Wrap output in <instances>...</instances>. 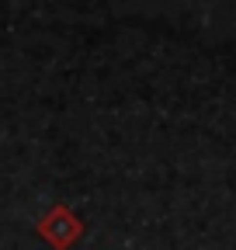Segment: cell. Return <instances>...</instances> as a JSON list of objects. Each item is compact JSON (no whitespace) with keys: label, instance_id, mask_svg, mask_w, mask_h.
I'll list each match as a JSON object with an SVG mask.
<instances>
[{"label":"cell","instance_id":"1","mask_svg":"<svg viewBox=\"0 0 236 250\" xmlns=\"http://www.w3.org/2000/svg\"><path fill=\"white\" fill-rule=\"evenodd\" d=\"M42 233H45L56 247H70V243L77 240V233H80V223H77L66 208H56L45 223H42Z\"/></svg>","mask_w":236,"mask_h":250}]
</instances>
